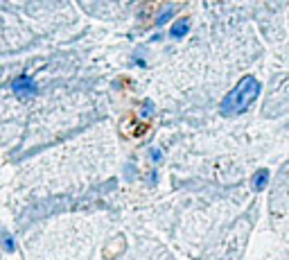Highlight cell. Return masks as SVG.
<instances>
[{"label":"cell","instance_id":"4","mask_svg":"<svg viewBox=\"0 0 289 260\" xmlns=\"http://www.w3.org/2000/svg\"><path fill=\"white\" fill-rule=\"evenodd\" d=\"M267 184H269V170H258L256 172V176H253V188L256 190H265L267 188Z\"/></svg>","mask_w":289,"mask_h":260},{"label":"cell","instance_id":"3","mask_svg":"<svg viewBox=\"0 0 289 260\" xmlns=\"http://www.w3.org/2000/svg\"><path fill=\"white\" fill-rule=\"evenodd\" d=\"M188 32H190V18H179V20H176L174 25H172V30H170V36L179 41V38H183V36H185V34H188Z\"/></svg>","mask_w":289,"mask_h":260},{"label":"cell","instance_id":"1","mask_svg":"<svg viewBox=\"0 0 289 260\" xmlns=\"http://www.w3.org/2000/svg\"><path fill=\"white\" fill-rule=\"evenodd\" d=\"M260 95V82L256 80L253 75H247L240 80V84L222 100L219 109H222L224 116H237L244 114V111L256 102V98Z\"/></svg>","mask_w":289,"mask_h":260},{"label":"cell","instance_id":"5","mask_svg":"<svg viewBox=\"0 0 289 260\" xmlns=\"http://www.w3.org/2000/svg\"><path fill=\"white\" fill-rule=\"evenodd\" d=\"M2 244H5V249H14V240H11V238H5V236H2Z\"/></svg>","mask_w":289,"mask_h":260},{"label":"cell","instance_id":"2","mask_svg":"<svg viewBox=\"0 0 289 260\" xmlns=\"http://www.w3.org/2000/svg\"><path fill=\"white\" fill-rule=\"evenodd\" d=\"M11 90H14L20 100H27V98H34V95H36V84H34L32 77L20 75V77H16V80H14Z\"/></svg>","mask_w":289,"mask_h":260}]
</instances>
